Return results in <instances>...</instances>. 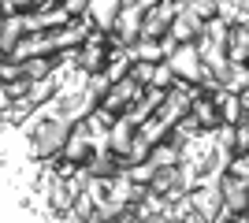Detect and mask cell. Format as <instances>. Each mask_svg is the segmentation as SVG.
<instances>
[{
  "label": "cell",
  "mask_w": 249,
  "mask_h": 223,
  "mask_svg": "<svg viewBox=\"0 0 249 223\" xmlns=\"http://www.w3.org/2000/svg\"><path fill=\"white\" fill-rule=\"evenodd\" d=\"M145 93V86H138L134 78H130V74H126V78H119V82H112L108 86V93H104V101L101 104L108 108V112H115V116H123L126 108L134 104L138 97Z\"/></svg>",
  "instance_id": "5b68a950"
},
{
  "label": "cell",
  "mask_w": 249,
  "mask_h": 223,
  "mask_svg": "<svg viewBox=\"0 0 249 223\" xmlns=\"http://www.w3.org/2000/svg\"><path fill=\"white\" fill-rule=\"evenodd\" d=\"M219 193H223V216L227 212H249V182L238 175H223L219 179Z\"/></svg>",
  "instance_id": "8992f818"
},
{
  "label": "cell",
  "mask_w": 249,
  "mask_h": 223,
  "mask_svg": "<svg viewBox=\"0 0 249 223\" xmlns=\"http://www.w3.org/2000/svg\"><path fill=\"white\" fill-rule=\"evenodd\" d=\"M138 138V127L130 123V119H115L112 123V130H108V149H112L115 156H126V149H130V141Z\"/></svg>",
  "instance_id": "8fae6325"
},
{
  "label": "cell",
  "mask_w": 249,
  "mask_h": 223,
  "mask_svg": "<svg viewBox=\"0 0 249 223\" xmlns=\"http://www.w3.org/2000/svg\"><path fill=\"white\" fill-rule=\"evenodd\" d=\"M142 22H145V8H138L134 0H123L119 19H115L108 41H112L115 49H134V45L142 41Z\"/></svg>",
  "instance_id": "6da1fadb"
},
{
  "label": "cell",
  "mask_w": 249,
  "mask_h": 223,
  "mask_svg": "<svg viewBox=\"0 0 249 223\" xmlns=\"http://www.w3.org/2000/svg\"><path fill=\"white\" fill-rule=\"evenodd\" d=\"M167 67L175 71V78H182V82H190V86H197V82H201V74L208 71L205 60H201V52H197V41L175 45V49L167 52Z\"/></svg>",
  "instance_id": "7a4b0ae2"
},
{
  "label": "cell",
  "mask_w": 249,
  "mask_h": 223,
  "mask_svg": "<svg viewBox=\"0 0 249 223\" xmlns=\"http://www.w3.org/2000/svg\"><path fill=\"white\" fill-rule=\"evenodd\" d=\"M182 8H190L194 15H201V19H216V0H182Z\"/></svg>",
  "instance_id": "ac0fdd59"
},
{
  "label": "cell",
  "mask_w": 249,
  "mask_h": 223,
  "mask_svg": "<svg viewBox=\"0 0 249 223\" xmlns=\"http://www.w3.org/2000/svg\"><path fill=\"white\" fill-rule=\"evenodd\" d=\"M4 60H11V52L4 49V45H0V64H4Z\"/></svg>",
  "instance_id": "7402d4cb"
},
{
  "label": "cell",
  "mask_w": 249,
  "mask_h": 223,
  "mask_svg": "<svg viewBox=\"0 0 249 223\" xmlns=\"http://www.w3.org/2000/svg\"><path fill=\"white\" fill-rule=\"evenodd\" d=\"M238 101H242V108H246V112H249V86H246V89H242V93H238Z\"/></svg>",
  "instance_id": "ffe728a7"
},
{
  "label": "cell",
  "mask_w": 249,
  "mask_h": 223,
  "mask_svg": "<svg viewBox=\"0 0 249 223\" xmlns=\"http://www.w3.org/2000/svg\"><path fill=\"white\" fill-rule=\"evenodd\" d=\"M178 0H160L156 8H149L145 11V22H142V37L145 41H164L167 37V30H171V22H175V15H178Z\"/></svg>",
  "instance_id": "3957f363"
},
{
  "label": "cell",
  "mask_w": 249,
  "mask_h": 223,
  "mask_svg": "<svg viewBox=\"0 0 249 223\" xmlns=\"http://www.w3.org/2000/svg\"><path fill=\"white\" fill-rule=\"evenodd\" d=\"M212 97H216V104H219V119H223V123H238V119H242V112H246V108H242L238 93L219 89V93H212Z\"/></svg>",
  "instance_id": "5bb4252c"
},
{
  "label": "cell",
  "mask_w": 249,
  "mask_h": 223,
  "mask_svg": "<svg viewBox=\"0 0 249 223\" xmlns=\"http://www.w3.org/2000/svg\"><path fill=\"white\" fill-rule=\"evenodd\" d=\"M190 201H194L197 223H216L219 216H223V193H219V182H208V186L190 190Z\"/></svg>",
  "instance_id": "277c9868"
},
{
  "label": "cell",
  "mask_w": 249,
  "mask_h": 223,
  "mask_svg": "<svg viewBox=\"0 0 249 223\" xmlns=\"http://www.w3.org/2000/svg\"><path fill=\"white\" fill-rule=\"evenodd\" d=\"M178 156H182V145L171 141V138H164L160 145H153V153H149V160H153L156 168H175Z\"/></svg>",
  "instance_id": "4fadbf2b"
},
{
  "label": "cell",
  "mask_w": 249,
  "mask_h": 223,
  "mask_svg": "<svg viewBox=\"0 0 249 223\" xmlns=\"http://www.w3.org/2000/svg\"><path fill=\"white\" fill-rule=\"evenodd\" d=\"M201 34H205V19H201V15H194L190 8H178L175 22H171V30H167V41L190 45V41H197Z\"/></svg>",
  "instance_id": "52a82bcc"
},
{
  "label": "cell",
  "mask_w": 249,
  "mask_h": 223,
  "mask_svg": "<svg viewBox=\"0 0 249 223\" xmlns=\"http://www.w3.org/2000/svg\"><path fill=\"white\" fill-rule=\"evenodd\" d=\"M175 82H178V78H175V71L167 67V60H160V64L153 67V86H156V89H171Z\"/></svg>",
  "instance_id": "e0dca14e"
},
{
  "label": "cell",
  "mask_w": 249,
  "mask_h": 223,
  "mask_svg": "<svg viewBox=\"0 0 249 223\" xmlns=\"http://www.w3.org/2000/svg\"><path fill=\"white\" fill-rule=\"evenodd\" d=\"M26 34H30L26 11H19V15H4V22H0V45H4L8 52H15V45H19Z\"/></svg>",
  "instance_id": "30bf717a"
},
{
  "label": "cell",
  "mask_w": 249,
  "mask_h": 223,
  "mask_svg": "<svg viewBox=\"0 0 249 223\" xmlns=\"http://www.w3.org/2000/svg\"><path fill=\"white\" fill-rule=\"evenodd\" d=\"M119 8H123V0H89L86 4V19L93 22V30L112 34L115 19H119Z\"/></svg>",
  "instance_id": "9c48e42d"
},
{
  "label": "cell",
  "mask_w": 249,
  "mask_h": 223,
  "mask_svg": "<svg viewBox=\"0 0 249 223\" xmlns=\"http://www.w3.org/2000/svg\"><path fill=\"white\" fill-rule=\"evenodd\" d=\"M126 175H130V179H134L138 186H149V182H153V175H156V164H153V160L130 164V168H126Z\"/></svg>",
  "instance_id": "2e32d148"
},
{
  "label": "cell",
  "mask_w": 249,
  "mask_h": 223,
  "mask_svg": "<svg viewBox=\"0 0 249 223\" xmlns=\"http://www.w3.org/2000/svg\"><path fill=\"white\" fill-rule=\"evenodd\" d=\"M190 119H194V127L197 130H216L223 119H219V104L212 93H197L194 97V104H190Z\"/></svg>",
  "instance_id": "ba28073f"
},
{
  "label": "cell",
  "mask_w": 249,
  "mask_h": 223,
  "mask_svg": "<svg viewBox=\"0 0 249 223\" xmlns=\"http://www.w3.org/2000/svg\"><path fill=\"white\" fill-rule=\"evenodd\" d=\"M167 134H171V127H167V123H160V119H145V123H142V127H138V138H145L149 145H160V141L167 138Z\"/></svg>",
  "instance_id": "9a60e30c"
},
{
  "label": "cell",
  "mask_w": 249,
  "mask_h": 223,
  "mask_svg": "<svg viewBox=\"0 0 249 223\" xmlns=\"http://www.w3.org/2000/svg\"><path fill=\"white\" fill-rule=\"evenodd\" d=\"M134 4H138V8H145V11H149V8H156L160 0H134Z\"/></svg>",
  "instance_id": "44dd1931"
},
{
  "label": "cell",
  "mask_w": 249,
  "mask_h": 223,
  "mask_svg": "<svg viewBox=\"0 0 249 223\" xmlns=\"http://www.w3.org/2000/svg\"><path fill=\"white\" fill-rule=\"evenodd\" d=\"M238 130V153H249V112H242V119L234 123Z\"/></svg>",
  "instance_id": "d6986e66"
},
{
  "label": "cell",
  "mask_w": 249,
  "mask_h": 223,
  "mask_svg": "<svg viewBox=\"0 0 249 223\" xmlns=\"http://www.w3.org/2000/svg\"><path fill=\"white\" fill-rule=\"evenodd\" d=\"M227 56L231 64H249V26H242V22H234L227 34Z\"/></svg>",
  "instance_id": "7c38bea8"
}]
</instances>
